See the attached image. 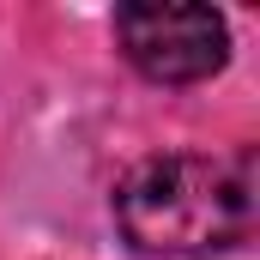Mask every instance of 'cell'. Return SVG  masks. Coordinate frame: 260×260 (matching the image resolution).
Wrapping results in <instances>:
<instances>
[{"label":"cell","instance_id":"1","mask_svg":"<svg viewBox=\"0 0 260 260\" xmlns=\"http://www.w3.org/2000/svg\"><path fill=\"white\" fill-rule=\"evenodd\" d=\"M115 218L145 254H218L254 230L248 151H170L145 157L115 194Z\"/></svg>","mask_w":260,"mask_h":260},{"label":"cell","instance_id":"2","mask_svg":"<svg viewBox=\"0 0 260 260\" xmlns=\"http://www.w3.org/2000/svg\"><path fill=\"white\" fill-rule=\"evenodd\" d=\"M115 37H121L127 61L157 85L212 79L224 67V55H230V30L206 6H121Z\"/></svg>","mask_w":260,"mask_h":260}]
</instances>
